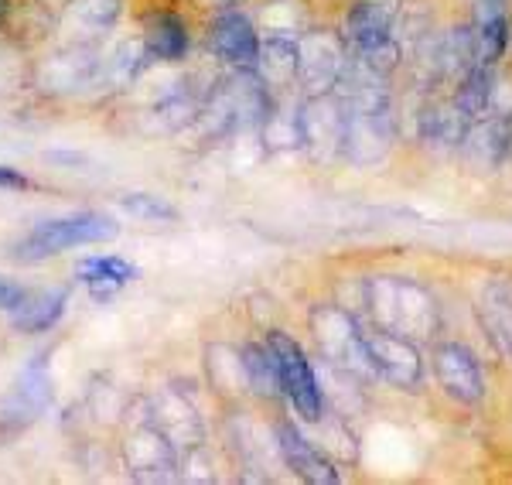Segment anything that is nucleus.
<instances>
[{
  "label": "nucleus",
  "instance_id": "obj_28",
  "mask_svg": "<svg viewBox=\"0 0 512 485\" xmlns=\"http://www.w3.org/2000/svg\"><path fill=\"white\" fill-rule=\"evenodd\" d=\"M0 188H28V178L21 171L7 168V164H0Z\"/></svg>",
  "mask_w": 512,
  "mask_h": 485
},
{
  "label": "nucleus",
  "instance_id": "obj_9",
  "mask_svg": "<svg viewBox=\"0 0 512 485\" xmlns=\"http://www.w3.org/2000/svg\"><path fill=\"white\" fill-rule=\"evenodd\" d=\"M396 144V117L390 106H379V110H349L345 120V144L342 158L369 168V164L383 161Z\"/></svg>",
  "mask_w": 512,
  "mask_h": 485
},
{
  "label": "nucleus",
  "instance_id": "obj_5",
  "mask_svg": "<svg viewBox=\"0 0 512 485\" xmlns=\"http://www.w3.org/2000/svg\"><path fill=\"white\" fill-rule=\"evenodd\" d=\"M267 345L277 359L280 393L291 400V407L304 417V421H321L325 393H321V383L308 363V356H304V349L287 332H270Z\"/></svg>",
  "mask_w": 512,
  "mask_h": 485
},
{
  "label": "nucleus",
  "instance_id": "obj_6",
  "mask_svg": "<svg viewBox=\"0 0 512 485\" xmlns=\"http://www.w3.org/2000/svg\"><path fill=\"white\" fill-rule=\"evenodd\" d=\"M297 52H301V69H297V82L308 96L335 93L338 76L349 59V41L342 31L332 28H308L297 38Z\"/></svg>",
  "mask_w": 512,
  "mask_h": 485
},
{
  "label": "nucleus",
  "instance_id": "obj_20",
  "mask_svg": "<svg viewBox=\"0 0 512 485\" xmlns=\"http://www.w3.org/2000/svg\"><path fill=\"white\" fill-rule=\"evenodd\" d=\"M465 158L475 168L495 171L502 161H509V141H506V117H482L468 127L465 137Z\"/></svg>",
  "mask_w": 512,
  "mask_h": 485
},
{
  "label": "nucleus",
  "instance_id": "obj_25",
  "mask_svg": "<svg viewBox=\"0 0 512 485\" xmlns=\"http://www.w3.org/2000/svg\"><path fill=\"white\" fill-rule=\"evenodd\" d=\"M243 366H246V380L256 386L260 393H277L280 390V376H277V359L270 352V345H246L243 352Z\"/></svg>",
  "mask_w": 512,
  "mask_h": 485
},
{
  "label": "nucleus",
  "instance_id": "obj_31",
  "mask_svg": "<svg viewBox=\"0 0 512 485\" xmlns=\"http://www.w3.org/2000/svg\"><path fill=\"white\" fill-rule=\"evenodd\" d=\"M205 4H209V7H222V11H226V7H233L236 0H205Z\"/></svg>",
  "mask_w": 512,
  "mask_h": 485
},
{
  "label": "nucleus",
  "instance_id": "obj_1",
  "mask_svg": "<svg viewBox=\"0 0 512 485\" xmlns=\"http://www.w3.org/2000/svg\"><path fill=\"white\" fill-rule=\"evenodd\" d=\"M362 304H366L373 325L403 335V339H431L441 328L437 298L410 277H369L366 287H362Z\"/></svg>",
  "mask_w": 512,
  "mask_h": 485
},
{
  "label": "nucleus",
  "instance_id": "obj_15",
  "mask_svg": "<svg viewBox=\"0 0 512 485\" xmlns=\"http://www.w3.org/2000/svg\"><path fill=\"white\" fill-rule=\"evenodd\" d=\"M472 35L478 48V62L495 65L509 45V7L506 0H475Z\"/></svg>",
  "mask_w": 512,
  "mask_h": 485
},
{
  "label": "nucleus",
  "instance_id": "obj_3",
  "mask_svg": "<svg viewBox=\"0 0 512 485\" xmlns=\"http://www.w3.org/2000/svg\"><path fill=\"white\" fill-rule=\"evenodd\" d=\"M311 335H315L318 352L328 359V366L345 369L355 380L376 376L366 339H362V328L352 311L338 308V304H318L311 311Z\"/></svg>",
  "mask_w": 512,
  "mask_h": 485
},
{
  "label": "nucleus",
  "instance_id": "obj_14",
  "mask_svg": "<svg viewBox=\"0 0 512 485\" xmlns=\"http://www.w3.org/2000/svg\"><path fill=\"white\" fill-rule=\"evenodd\" d=\"M277 445H280V455H284L287 468L294 475H301L304 482L311 485H332L338 482V472L332 465V458L325 455L321 448L311 445L294 424H280L277 427Z\"/></svg>",
  "mask_w": 512,
  "mask_h": 485
},
{
  "label": "nucleus",
  "instance_id": "obj_7",
  "mask_svg": "<svg viewBox=\"0 0 512 485\" xmlns=\"http://www.w3.org/2000/svg\"><path fill=\"white\" fill-rule=\"evenodd\" d=\"M345 120H349V106L338 100L335 93L308 96L301 103V147L308 151L311 161L328 164L342 158Z\"/></svg>",
  "mask_w": 512,
  "mask_h": 485
},
{
  "label": "nucleus",
  "instance_id": "obj_17",
  "mask_svg": "<svg viewBox=\"0 0 512 485\" xmlns=\"http://www.w3.org/2000/svg\"><path fill=\"white\" fill-rule=\"evenodd\" d=\"M301 69V52H297V38L291 35H267L260 41V59H256V72L270 89H291Z\"/></svg>",
  "mask_w": 512,
  "mask_h": 485
},
{
  "label": "nucleus",
  "instance_id": "obj_12",
  "mask_svg": "<svg viewBox=\"0 0 512 485\" xmlns=\"http://www.w3.org/2000/svg\"><path fill=\"white\" fill-rule=\"evenodd\" d=\"M478 325L489 335L492 349L512 363V277H489L475 298Z\"/></svg>",
  "mask_w": 512,
  "mask_h": 485
},
{
  "label": "nucleus",
  "instance_id": "obj_22",
  "mask_svg": "<svg viewBox=\"0 0 512 485\" xmlns=\"http://www.w3.org/2000/svg\"><path fill=\"white\" fill-rule=\"evenodd\" d=\"M144 48L158 62H181L188 55V24L178 14H154L144 28Z\"/></svg>",
  "mask_w": 512,
  "mask_h": 485
},
{
  "label": "nucleus",
  "instance_id": "obj_10",
  "mask_svg": "<svg viewBox=\"0 0 512 485\" xmlns=\"http://www.w3.org/2000/svg\"><path fill=\"white\" fill-rule=\"evenodd\" d=\"M434 376L441 390L458 404H478L485 397V376L475 352L461 342H444L434 349Z\"/></svg>",
  "mask_w": 512,
  "mask_h": 485
},
{
  "label": "nucleus",
  "instance_id": "obj_24",
  "mask_svg": "<svg viewBox=\"0 0 512 485\" xmlns=\"http://www.w3.org/2000/svg\"><path fill=\"white\" fill-rule=\"evenodd\" d=\"M492 93H495V72L492 65H475L465 79L454 89V100H458L461 110L468 113V120H482L492 113Z\"/></svg>",
  "mask_w": 512,
  "mask_h": 485
},
{
  "label": "nucleus",
  "instance_id": "obj_23",
  "mask_svg": "<svg viewBox=\"0 0 512 485\" xmlns=\"http://www.w3.org/2000/svg\"><path fill=\"white\" fill-rule=\"evenodd\" d=\"M76 277L89 287L96 301H106L117 287L130 284L137 277V267L120 257H86L76 267Z\"/></svg>",
  "mask_w": 512,
  "mask_h": 485
},
{
  "label": "nucleus",
  "instance_id": "obj_4",
  "mask_svg": "<svg viewBox=\"0 0 512 485\" xmlns=\"http://www.w3.org/2000/svg\"><path fill=\"white\" fill-rule=\"evenodd\" d=\"M117 223L110 216H99V212H76V216H62V219H45L38 223L31 233L21 236V243L14 246V257L18 260H45L55 257L62 250L72 246H86V243H106L117 236Z\"/></svg>",
  "mask_w": 512,
  "mask_h": 485
},
{
  "label": "nucleus",
  "instance_id": "obj_16",
  "mask_svg": "<svg viewBox=\"0 0 512 485\" xmlns=\"http://www.w3.org/2000/svg\"><path fill=\"white\" fill-rule=\"evenodd\" d=\"M120 18V0H69L62 14V31L76 38V45L96 41Z\"/></svg>",
  "mask_w": 512,
  "mask_h": 485
},
{
  "label": "nucleus",
  "instance_id": "obj_26",
  "mask_svg": "<svg viewBox=\"0 0 512 485\" xmlns=\"http://www.w3.org/2000/svg\"><path fill=\"white\" fill-rule=\"evenodd\" d=\"M120 205L137 219H147V223H168V219L178 216L175 205H168L158 195H147V192H134V195H120Z\"/></svg>",
  "mask_w": 512,
  "mask_h": 485
},
{
  "label": "nucleus",
  "instance_id": "obj_2",
  "mask_svg": "<svg viewBox=\"0 0 512 485\" xmlns=\"http://www.w3.org/2000/svg\"><path fill=\"white\" fill-rule=\"evenodd\" d=\"M270 110H274V100H270V86L260 79V72L236 69L209 89L198 123H205L212 137H229L236 130L263 127Z\"/></svg>",
  "mask_w": 512,
  "mask_h": 485
},
{
  "label": "nucleus",
  "instance_id": "obj_30",
  "mask_svg": "<svg viewBox=\"0 0 512 485\" xmlns=\"http://www.w3.org/2000/svg\"><path fill=\"white\" fill-rule=\"evenodd\" d=\"M506 141H509V161H512V113L506 117Z\"/></svg>",
  "mask_w": 512,
  "mask_h": 485
},
{
  "label": "nucleus",
  "instance_id": "obj_8",
  "mask_svg": "<svg viewBox=\"0 0 512 485\" xmlns=\"http://www.w3.org/2000/svg\"><path fill=\"white\" fill-rule=\"evenodd\" d=\"M362 339H366L376 376H383L386 383L400 386V390H414L424 380V359H420L414 339H403V335L386 332L379 325L362 328Z\"/></svg>",
  "mask_w": 512,
  "mask_h": 485
},
{
  "label": "nucleus",
  "instance_id": "obj_19",
  "mask_svg": "<svg viewBox=\"0 0 512 485\" xmlns=\"http://www.w3.org/2000/svg\"><path fill=\"white\" fill-rule=\"evenodd\" d=\"M65 304H69V291L65 287H48V291L24 294V301L11 311V328L28 335L48 332V328L59 325Z\"/></svg>",
  "mask_w": 512,
  "mask_h": 485
},
{
  "label": "nucleus",
  "instance_id": "obj_18",
  "mask_svg": "<svg viewBox=\"0 0 512 485\" xmlns=\"http://www.w3.org/2000/svg\"><path fill=\"white\" fill-rule=\"evenodd\" d=\"M48 397H52V390H48L45 363H31L21 373L18 390H14L11 397L4 400V410H0V417H4V421H11V427H21V424L35 421L41 410H45Z\"/></svg>",
  "mask_w": 512,
  "mask_h": 485
},
{
  "label": "nucleus",
  "instance_id": "obj_13",
  "mask_svg": "<svg viewBox=\"0 0 512 485\" xmlns=\"http://www.w3.org/2000/svg\"><path fill=\"white\" fill-rule=\"evenodd\" d=\"M468 113L461 110L458 100H427L417 113V137L434 151H458L468 137Z\"/></svg>",
  "mask_w": 512,
  "mask_h": 485
},
{
  "label": "nucleus",
  "instance_id": "obj_29",
  "mask_svg": "<svg viewBox=\"0 0 512 485\" xmlns=\"http://www.w3.org/2000/svg\"><path fill=\"white\" fill-rule=\"evenodd\" d=\"M376 7H383L386 14H393V21H396V14H400V7H403V0H373Z\"/></svg>",
  "mask_w": 512,
  "mask_h": 485
},
{
  "label": "nucleus",
  "instance_id": "obj_32",
  "mask_svg": "<svg viewBox=\"0 0 512 485\" xmlns=\"http://www.w3.org/2000/svg\"><path fill=\"white\" fill-rule=\"evenodd\" d=\"M4 14H7V0H0V21H4Z\"/></svg>",
  "mask_w": 512,
  "mask_h": 485
},
{
  "label": "nucleus",
  "instance_id": "obj_11",
  "mask_svg": "<svg viewBox=\"0 0 512 485\" xmlns=\"http://www.w3.org/2000/svg\"><path fill=\"white\" fill-rule=\"evenodd\" d=\"M209 48L216 59H222L233 69H256L260 59V35H256L253 21L239 11H222L209 24Z\"/></svg>",
  "mask_w": 512,
  "mask_h": 485
},
{
  "label": "nucleus",
  "instance_id": "obj_21",
  "mask_svg": "<svg viewBox=\"0 0 512 485\" xmlns=\"http://www.w3.org/2000/svg\"><path fill=\"white\" fill-rule=\"evenodd\" d=\"M393 24V14H386L373 0H355L342 21V35L349 48H373L393 38Z\"/></svg>",
  "mask_w": 512,
  "mask_h": 485
},
{
  "label": "nucleus",
  "instance_id": "obj_27",
  "mask_svg": "<svg viewBox=\"0 0 512 485\" xmlns=\"http://www.w3.org/2000/svg\"><path fill=\"white\" fill-rule=\"evenodd\" d=\"M24 294H28V291H24L21 284L4 281V277H0V311H7V315H11V311L24 301Z\"/></svg>",
  "mask_w": 512,
  "mask_h": 485
}]
</instances>
